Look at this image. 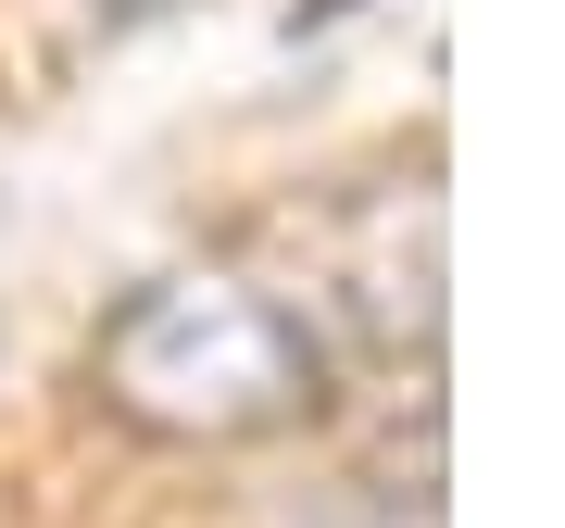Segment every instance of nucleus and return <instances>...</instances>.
I'll return each mask as SVG.
<instances>
[{"label": "nucleus", "instance_id": "1", "mask_svg": "<svg viewBox=\"0 0 565 528\" xmlns=\"http://www.w3.org/2000/svg\"><path fill=\"white\" fill-rule=\"evenodd\" d=\"M340 340L302 289L252 264H163L88 327V403L163 453H252L327 415Z\"/></svg>", "mask_w": 565, "mask_h": 528}, {"label": "nucleus", "instance_id": "2", "mask_svg": "<svg viewBox=\"0 0 565 528\" xmlns=\"http://www.w3.org/2000/svg\"><path fill=\"white\" fill-rule=\"evenodd\" d=\"M327 303H340L377 352H427L440 340V189H427V163L415 177H377V189H352V214H340V252H327Z\"/></svg>", "mask_w": 565, "mask_h": 528}, {"label": "nucleus", "instance_id": "3", "mask_svg": "<svg viewBox=\"0 0 565 528\" xmlns=\"http://www.w3.org/2000/svg\"><path fill=\"white\" fill-rule=\"evenodd\" d=\"M102 13H114V25H126V13H163V0H102Z\"/></svg>", "mask_w": 565, "mask_h": 528}]
</instances>
